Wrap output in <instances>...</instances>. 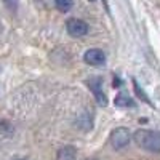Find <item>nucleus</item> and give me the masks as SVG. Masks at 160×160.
Returning a JSON list of instances; mask_svg holds the SVG:
<instances>
[{
  "instance_id": "f257e3e1",
  "label": "nucleus",
  "mask_w": 160,
  "mask_h": 160,
  "mask_svg": "<svg viewBox=\"0 0 160 160\" xmlns=\"http://www.w3.org/2000/svg\"><path fill=\"white\" fill-rule=\"evenodd\" d=\"M135 141L139 148L148 152L160 154V131L154 130H138L135 133Z\"/></svg>"
},
{
  "instance_id": "f03ea898",
  "label": "nucleus",
  "mask_w": 160,
  "mask_h": 160,
  "mask_svg": "<svg viewBox=\"0 0 160 160\" xmlns=\"http://www.w3.org/2000/svg\"><path fill=\"white\" fill-rule=\"evenodd\" d=\"M131 135H130V130L125 127H118L115 130H112L111 136H109V144L112 146V149L115 151H122L123 148L130 144Z\"/></svg>"
},
{
  "instance_id": "7ed1b4c3",
  "label": "nucleus",
  "mask_w": 160,
  "mask_h": 160,
  "mask_svg": "<svg viewBox=\"0 0 160 160\" xmlns=\"http://www.w3.org/2000/svg\"><path fill=\"white\" fill-rule=\"evenodd\" d=\"M87 85H88L90 91L93 93V96H95V99H96V102L99 106H102V108H104V106H108V96H106V93L102 90V80H101V77H90L87 80Z\"/></svg>"
},
{
  "instance_id": "20e7f679",
  "label": "nucleus",
  "mask_w": 160,
  "mask_h": 160,
  "mask_svg": "<svg viewBox=\"0 0 160 160\" xmlns=\"http://www.w3.org/2000/svg\"><path fill=\"white\" fill-rule=\"evenodd\" d=\"M88 29H90L88 24L82 19H78V18H71V19H68V22H66V31H68V34L71 37H75V38L87 35Z\"/></svg>"
},
{
  "instance_id": "39448f33",
  "label": "nucleus",
  "mask_w": 160,
  "mask_h": 160,
  "mask_svg": "<svg viewBox=\"0 0 160 160\" xmlns=\"http://www.w3.org/2000/svg\"><path fill=\"white\" fill-rule=\"evenodd\" d=\"M83 61L90 66H102L106 62V55L104 51L99 48H90L85 51L83 55Z\"/></svg>"
},
{
  "instance_id": "423d86ee",
  "label": "nucleus",
  "mask_w": 160,
  "mask_h": 160,
  "mask_svg": "<svg viewBox=\"0 0 160 160\" xmlns=\"http://www.w3.org/2000/svg\"><path fill=\"white\" fill-rule=\"evenodd\" d=\"M56 160H77V149L72 146H64L58 151Z\"/></svg>"
},
{
  "instance_id": "0eeeda50",
  "label": "nucleus",
  "mask_w": 160,
  "mask_h": 160,
  "mask_svg": "<svg viewBox=\"0 0 160 160\" xmlns=\"http://www.w3.org/2000/svg\"><path fill=\"white\" fill-rule=\"evenodd\" d=\"M115 106H118V108H135V101H133L128 95H125V93H118V95L115 96L114 99Z\"/></svg>"
},
{
  "instance_id": "6e6552de",
  "label": "nucleus",
  "mask_w": 160,
  "mask_h": 160,
  "mask_svg": "<svg viewBox=\"0 0 160 160\" xmlns=\"http://www.w3.org/2000/svg\"><path fill=\"white\" fill-rule=\"evenodd\" d=\"M55 5L61 13H68L74 5V0H55Z\"/></svg>"
},
{
  "instance_id": "1a4fd4ad",
  "label": "nucleus",
  "mask_w": 160,
  "mask_h": 160,
  "mask_svg": "<svg viewBox=\"0 0 160 160\" xmlns=\"http://www.w3.org/2000/svg\"><path fill=\"white\" fill-rule=\"evenodd\" d=\"M133 87H135V90H136V95H138L139 98H142V101H146V102H148V104H151L149 98L146 96V95H144V91H142V90H141V88L138 87V83H136V80H135V78H133Z\"/></svg>"
},
{
  "instance_id": "9d476101",
  "label": "nucleus",
  "mask_w": 160,
  "mask_h": 160,
  "mask_svg": "<svg viewBox=\"0 0 160 160\" xmlns=\"http://www.w3.org/2000/svg\"><path fill=\"white\" fill-rule=\"evenodd\" d=\"M5 2V5L11 10V11H16V8H18V0H3Z\"/></svg>"
},
{
  "instance_id": "9b49d317",
  "label": "nucleus",
  "mask_w": 160,
  "mask_h": 160,
  "mask_svg": "<svg viewBox=\"0 0 160 160\" xmlns=\"http://www.w3.org/2000/svg\"><path fill=\"white\" fill-rule=\"evenodd\" d=\"M114 87H120V78L118 77H114V83H112Z\"/></svg>"
},
{
  "instance_id": "f8f14e48",
  "label": "nucleus",
  "mask_w": 160,
  "mask_h": 160,
  "mask_svg": "<svg viewBox=\"0 0 160 160\" xmlns=\"http://www.w3.org/2000/svg\"><path fill=\"white\" fill-rule=\"evenodd\" d=\"M15 160H26V158H15Z\"/></svg>"
},
{
  "instance_id": "ddd939ff",
  "label": "nucleus",
  "mask_w": 160,
  "mask_h": 160,
  "mask_svg": "<svg viewBox=\"0 0 160 160\" xmlns=\"http://www.w3.org/2000/svg\"><path fill=\"white\" fill-rule=\"evenodd\" d=\"M87 160H96V158H87Z\"/></svg>"
},
{
  "instance_id": "4468645a",
  "label": "nucleus",
  "mask_w": 160,
  "mask_h": 160,
  "mask_svg": "<svg viewBox=\"0 0 160 160\" xmlns=\"http://www.w3.org/2000/svg\"><path fill=\"white\" fill-rule=\"evenodd\" d=\"M88 2H95V0H88Z\"/></svg>"
}]
</instances>
